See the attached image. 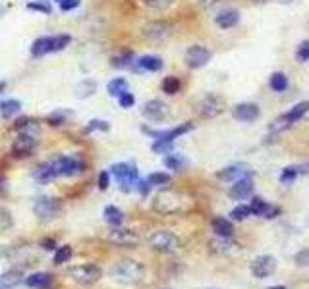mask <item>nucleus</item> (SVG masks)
<instances>
[{"mask_svg": "<svg viewBox=\"0 0 309 289\" xmlns=\"http://www.w3.org/2000/svg\"><path fill=\"white\" fill-rule=\"evenodd\" d=\"M294 260H296V264H298V266H309V249L299 251Z\"/></svg>", "mask_w": 309, "mask_h": 289, "instance_id": "nucleus-50", "label": "nucleus"}, {"mask_svg": "<svg viewBox=\"0 0 309 289\" xmlns=\"http://www.w3.org/2000/svg\"><path fill=\"white\" fill-rule=\"evenodd\" d=\"M307 112H309V102L305 100V102H299V104H296V106L292 108V110L286 114V118L294 124V122H298V120L303 118Z\"/></svg>", "mask_w": 309, "mask_h": 289, "instance_id": "nucleus-34", "label": "nucleus"}, {"mask_svg": "<svg viewBox=\"0 0 309 289\" xmlns=\"http://www.w3.org/2000/svg\"><path fill=\"white\" fill-rule=\"evenodd\" d=\"M83 131H85V133H93V131H111V124H109L107 120L93 118L87 126L83 128Z\"/></svg>", "mask_w": 309, "mask_h": 289, "instance_id": "nucleus-35", "label": "nucleus"}, {"mask_svg": "<svg viewBox=\"0 0 309 289\" xmlns=\"http://www.w3.org/2000/svg\"><path fill=\"white\" fill-rule=\"evenodd\" d=\"M189 206V199L182 193L174 191V189H163L154 195L153 199V208L154 212L163 216L178 214V212H184Z\"/></svg>", "mask_w": 309, "mask_h": 289, "instance_id": "nucleus-2", "label": "nucleus"}, {"mask_svg": "<svg viewBox=\"0 0 309 289\" xmlns=\"http://www.w3.org/2000/svg\"><path fill=\"white\" fill-rule=\"evenodd\" d=\"M141 114L149 122H165L170 116V106L166 102H163V100H159V98H151V100H147L143 104Z\"/></svg>", "mask_w": 309, "mask_h": 289, "instance_id": "nucleus-9", "label": "nucleus"}, {"mask_svg": "<svg viewBox=\"0 0 309 289\" xmlns=\"http://www.w3.org/2000/svg\"><path fill=\"white\" fill-rule=\"evenodd\" d=\"M2 257H4V247L0 245V258H2Z\"/></svg>", "mask_w": 309, "mask_h": 289, "instance_id": "nucleus-57", "label": "nucleus"}, {"mask_svg": "<svg viewBox=\"0 0 309 289\" xmlns=\"http://www.w3.org/2000/svg\"><path fill=\"white\" fill-rule=\"evenodd\" d=\"M33 180L39 183H50L56 180V174H55V168H53V164L50 160L48 162H43V164H39L37 168L33 170Z\"/></svg>", "mask_w": 309, "mask_h": 289, "instance_id": "nucleus-22", "label": "nucleus"}, {"mask_svg": "<svg viewBox=\"0 0 309 289\" xmlns=\"http://www.w3.org/2000/svg\"><path fill=\"white\" fill-rule=\"evenodd\" d=\"M37 149V137L29 135V133H20L14 143H12V154L16 158H25V156H31Z\"/></svg>", "mask_w": 309, "mask_h": 289, "instance_id": "nucleus-10", "label": "nucleus"}, {"mask_svg": "<svg viewBox=\"0 0 309 289\" xmlns=\"http://www.w3.org/2000/svg\"><path fill=\"white\" fill-rule=\"evenodd\" d=\"M298 58L299 62H307L309 60V43H301V46L298 48Z\"/></svg>", "mask_w": 309, "mask_h": 289, "instance_id": "nucleus-51", "label": "nucleus"}, {"mask_svg": "<svg viewBox=\"0 0 309 289\" xmlns=\"http://www.w3.org/2000/svg\"><path fill=\"white\" fill-rule=\"evenodd\" d=\"M27 10L41 12L44 16H50V14H53V6H50L48 2H44V0H33V2L27 4Z\"/></svg>", "mask_w": 309, "mask_h": 289, "instance_id": "nucleus-38", "label": "nucleus"}, {"mask_svg": "<svg viewBox=\"0 0 309 289\" xmlns=\"http://www.w3.org/2000/svg\"><path fill=\"white\" fill-rule=\"evenodd\" d=\"M107 91H109V95L111 96L118 98L120 95H124V93L130 91V85H128V81H126L124 77H114L111 83L107 85Z\"/></svg>", "mask_w": 309, "mask_h": 289, "instance_id": "nucleus-31", "label": "nucleus"}, {"mask_svg": "<svg viewBox=\"0 0 309 289\" xmlns=\"http://www.w3.org/2000/svg\"><path fill=\"white\" fill-rule=\"evenodd\" d=\"M23 281H25L27 287L31 289H48L53 285V276L48 272H35L31 276H27Z\"/></svg>", "mask_w": 309, "mask_h": 289, "instance_id": "nucleus-20", "label": "nucleus"}, {"mask_svg": "<svg viewBox=\"0 0 309 289\" xmlns=\"http://www.w3.org/2000/svg\"><path fill=\"white\" fill-rule=\"evenodd\" d=\"M133 60H135V54L132 50H118L111 58L112 68H132Z\"/></svg>", "mask_w": 309, "mask_h": 289, "instance_id": "nucleus-29", "label": "nucleus"}, {"mask_svg": "<svg viewBox=\"0 0 309 289\" xmlns=\"http://www.w3.org/2000/svg\"><path fill=\"white\" fill-rule=\"evenodd\" d=\"M53 168H55L56 178H72V176H77L85 170V164L83 160H79L77 156H55L53 160Z\"/></svg>", "mask_w": 309, "mask_h": 289, "instance_id": "nucleus-6", "label": "nucleus"}, {"mask_svg": "<svg viewBox=\"0 0 309 289\" xmlns=\"http://www.w3.org/2000/svg\"><path fill=\"white\" fill-rule=\"evenodd\" d=\"M143 4L147 8H153V10H166L174 4V0H143Z\"/></svg>", "mask_w": 309, "mask_h": 289, "instance_id": "nucleus-42", "label": "nucleus"}, {"mask_svg": "<svg viewBox=\"0 0 309 289\" xmlns=\"http://www.w3.org/2000/svg\"><path fill=\"white\" fill-rule=\"evenodd\" d=\"M180 87H182V83H180V79L174 77V75H168V77H165L161 81V89H163V93H166V95H176L178 91H180Z\"/></svg>", "mask_w": 309, "mask_h": 289, "instance_id": "nucleus-32", "label": "nucleus"}, {"mask_svg": "<svg viewBox=\"0 0 309 289\" xmlns=\"http://www.w3.org/2000/svg\"><path fill=\"white\" fill-rule=\"evenodd\" d=\"M184 164H186V160H184L180 154H172V152H168V154L165 156V166L166 168H170V170L180 171L182 168H184Z\"/></svg>", "mask_w": 309, "mask_h": 289, "instance_id": "nucleus-36", "label": "nucleus"}, {"mask_svg": "<svg viewBox=\"0 0 309 289\" xmlns=\"http://www.w3.org/2000/svg\"><path fill=\"white\" fill-rule=\"evenodd\" d=\"M33 212L39 220L43 222H50L64 212V204L60 199L56 197H48V195H43V197H37L33 203Z\"/></svg>", "mask_w": 309, "mask_h": 289, "instance_id": "nucleus-4", "label": "nucleus"}, {"mask_svg": "<svg viewBox=\"0 0 309 289\" xmlns=\"http://www.w3.org/2000/svg\"><path fill=\"white\" fill-rule=\"evenodd\" d=\"M111 174L116 178V182L122 185L124 191H130L132 187H135L137 183V168L135 164H130V162H120V164H114L111 168Z\"/></svg>", "mask_w": 309, "mask_h": 289, "instance_id": "nucleus-8", "label": "nucleus"}, {"mask_svg": "<svg viewBox=\"0 0 309 289\" xmlns=\"http://www.w3.org/2000/svg\"><path fill=\"white\" fill-rule=\"evenodd\" d=\"M58 2H60V0H58Z\"/></svg>", "mask_w": 309, "mask_h": 289, "instance_id": "nucleus-60", "label": "nucleus"}, {"mask_svg": "<svg viewBox=\"0 0 309 289\" xmlns=\"http://www.w3.org/2000/svg\"><path fill=\"white\" fill-rule=\"evenodd\" d=\"M213 232L217 234V237H232L234 236V225H232L230 220H226V218H215L213 222Z\"/></svg>", "mask_w": 309, "mask_h": 289, "instance_id": "nucleus-27", "label": "nucleus"}, {"mask_svg": "<svg viewBox=\"0 0 309 289\" xmlns=\"http://www.w3.org/2000/svg\"><path fill=\"white\" fill-rule=\"evenodd\" d=\"M211 56H213V52H211L207 46H203V44H193V46H189L188 50H186L184 60H186L188 68L199 70V68H203V66L209 62Z\"/></svg>", "mask_w": 309, "mask_h": 289, "instance_id": "nucleus-11", "label": "nucleus"}, {"mask_svg": "<svg viewBox=\"0 0 309 289\" xmlns=\"http://www.w3.org/2000/svg\"><path fill=\"white\" fill-rule=\"evenodd\" d=\"M249 210H251V214L265 216V218H275V216L278 214V208L271 206V204L265 203L263 199H253V203H251V206H249Z\"/></svg>", "mask_w": 309, "mask_h": 289, "instance_id": "nucleus-24", "label": "nucleus"}, {"mask_svg": "<svg viewBox=\"0 0 309 289\" xmlns=\"http://www.w3.org/2000/svg\"><path fill=\"white\" fill-rule=\"evenodd\" d=\"M251 2H269V0H251Z\"/></svg>", "mask_w": 309, "mask_h": 289, "instance_id": "nucleus-58", "label": "nucleus"}, {"mask_svg": "<svg viewBox=\"0 0 309 289\" xmlns=\"http://www.w3.org/2000/svg\"><path fill=\"white\" fill-rule=\"evenodd\" d=\"M118 104L122 108H132L135 104V96H133L132 91H128V93H124V95L118 96Z\"/></svg>", "mask_w": 309, "mask_h": 289, "instance_id": "nucleus-46", "label": "nucleus"}, {"mask_svg": "<svg viewBox=\"0 0 309 289\" xmlns=\"http://www.w3.org/2000/svg\"><path fill=\"white\" fill-rule=\"evenodd\" d=\"M163 58L161 56H154V54H145L141 58L133 60L132 68L135 72H149V74H154V72H161L163 70Z\"/></svg>", "mask_w": 309, "mask_h": 289, "instance_id": "nucleus-16", "label": "nucleus"}, {"mask_svg": "<svg viewBox=\"0 0 309 289\" xmlns=\"http://www.w3.org/2000/svg\"><path fill=\"white\" fill-rule=\"evenodd\" d=\"M249 214H251V210H249L247 204H240V206H236V208L230 212L232 220H245Z\"/></svg>", "mask_w": 309, "mask_h": 289, "instance_id": "nucleus-44", "label": "nucleus"}, {"mask_svg": "<svg viewBox=\"0 0 309 289\" xmlns=\"http://www.w3.org/2000/svg\"><path fill=\"white\" fill-rule=\"evenodd\" d=\"M149 245L157 253L168 255V253H174L180 247V239L172 232H168V229H159V232H154L153 236L149 237Z\"/></svg>", "mask_w": 309, "mask_h": 289, "instance_id": "nucleus-7", "label": "nucleus"}, {"mask_svg": "<svg viewBox=\"0 0 309 289\" xmlns=\"http://www.w3.org/2000/svg\"><path fill=\"white\" fill-rule=\"evenodd\" d=\"M97 185H99L100 191H107L109 185H111V171H107V170L100 171L99 178H97Z\"/></svg>", "mask_w": 309, "mask_h": 289, "instance_id": "nucleus-47", "label": "nucleus"}, {"mask_svg": "<svg viewBox=\"0 0 309 289\" xmlns=\"http://www.w3.org/2000/svg\"><path fill=\"white\" fill-rule=\"evenodd\" d=\"M6 87H8V83H6V81H0V95L6 91Z\"/></svg>", "mask_w": 309, "mask_h": 289, "instance_id": "nucleus-55", "label": "nucleus"}, {"mask_svg": "<svg viewBox=\"0 0 309 289\" xmlns=\"http://www.w3.org/2000/svg\"><path fill=\"white\" fill-rule=\"evenodd\" d=\"M211 245L215 247L219 253H226V255H230V253H234L236 251V243L234 241H230V237H219L217 241H213Z\"/></svg>", "mask_w": 309, "mask_h": 289, "instance_id": "nucleus-33", "label": "nucleus"}, {"mask_svg": "<svg viewBox=\"0 0 309 289\" xmlns=\"http://www.w3.org/2000/svg\"><path fill=\"white\" fill-rule=\"evenodd\" d=\"M215 22H217V25H219L221 29H232L234 25H238V22H240V12L232 10V8L222 10L217 14Z\"/></svg>", "mask_w": 309, "mask_h": 289, "instance_id": "nucleus-21", "label": "nucleus"}, {"mask_svg": "<svg viewBox=\"0 0 309 289\" xmlns=\"http://www.w3.org/2000/svg\"><path fill=\"white\" fill-rule=\"evenodd\" d=\"M147 183L149 185H166V183H170V176L165 171H153L147 176Z\"/></svg>", "mask_w": 309, "mask_h": 289, "instance_id": "nucleus-39", "label": "nucleus"}, {"mask_svg": "<svg viewBox=\"0 0 309 289\" xmlns=\"http://www.w3.org/2000/svg\"><path fill=\"white\" fill-rule=\"evenodd\" d=\"M151 149H153V152H157V154H168V152L172 150V143L163 141V139H154V143L151 145Z\"/></svg>", "mask_w": 309, "mask_h": 289, "instance_id": "nucleus-43", "label": "nucleus"}, {"mask_svg": "<svg viewBox=\"0 0 309 289\" xmlns=\"http://www.w3.org/2000/svg\"><path fill=\"white\" fill-rule=\"evenodd\" d=\"M12 224H14V220H12V214L8 212V210H6V208H0V232L8 229Z\"/></svg>", "mask_w": 309, "mask_h": 289, "instance_id": "nucleus-45", "label": "nucleus"}, {"mask_svg": "<svg viewBox=\"0 0 309 289\" xmlns=\"http://www.w3.org/2000/svg\"><path fill=\"white\" fill-rule=\"evenodd\" d=\"M41 247H44V249H56V243L53 241V239H44V241H41Z\"/></svg>", "mask_w": 309, "mask_h": 289, "instance_id": "nucleus-53", "label": "nucleus"}, {"mask_svg": "<svg viewBox=\"0 0 309 289\" xmlns=\"http://www.w3.org/2000/svg\"><path fill=\"white\" fill-rule=\"evenodd\" d=\"M70 257H72V247L68 245L58 247L55 253V264H64V262L70 260Z\"/></svg>", "mask_w": 309, "mask_h": 289, "instance_id": "nucleus-40", "label": "nucleus"}, {"mask_svg": "<svg viewBox=\"0 0 309 289\" xmlns=\"http://www.w3.org/2000/svg\"><path fill=\"white\" fill-rule=\"evenodd\" d=\"M109 241H111L112 245H118V247H133V245H137L139 236H137V232H133V229L112 227V232L109 234Z\"/></svg>", "mask_w": 309, "mask_h": 289, "instance_id": "nucleus-15", "label": "nucleus"}, {"mask_svg": "<svg viewBox=\"0 0 309 289\" xmlns=\"http://www.w3.org/2000/svg\"><path fill=\"white\" fill-rule=\"evenodd\" d=\"M97 89H99V83L95 81V79H81L76 87H74V95L77 98H89V96H93L97 93Z\"/></svg>", "mask_w": 309, "mask_h": 289, "instance_id": "nucleus-23", "label": "nucleus"}, {"mask_svg": "<svg viewBox=\"0 0 309 289\" xmlns=\"http://www.w3.org/2000/svg\"><path fill=\"white\" fill-rule=\"evenodd\" d=\"M269 289H286V287H282V285H280V287H269Z\"/></svg>", "mask_w": 309, "mask_h": 289, "instance_id": "nucleus-59", "label": "nucleus"}, {"mask_svg": "<svg viewBox=\"0 0 309 289\" xmlns=\"http://www.w3.org/2000/svg\"><path fill=\"white\" fill-rule=\"evenodd\" d=\"M72 43V37L68 33H58V35H44L35 39L31 44V56L41 58L44 54H53L64 50L68 44Z\"/></svg>", "mask_w": 309, "mask_h": 289, "instance_id": "nucleus-3", "label": "nucleus"}, {"mask_svg": "<svg viewBox=\"0 0 309 289\" xmlns=\"http://www.w3.org/2000/svg\"><path fill=\"white\" fill-rule=\"evenodd\" d=\"M22 110V102L18 98H6L0 102V116L6 120H10L12 116H16Z\"/></svg>", "mask_w": 309, "mask_h": 289, "instance_id": "nucleus-28", "label": "nucleus"}, {"mask_svg": "<svg viewBox=\"0 0 309 289\" xmlns=\"http://www.w3.org/2000/svg\"><path fill=\"white\" fill-rule=\"evenodd\" d=\"M135 189L141 193L143 197H147V195H149V191H151V185H149V183H147V180H145V182H137V183H135Z\"/></svg>", "mask_w": 309, "mask_h": 289, "instance_id": "nucleus-52", "label": "nucleus"}, {"mask_svg": "<svg viewBox=\"0 0 309 289\" xmlns=\"http://www.w3.org/2000/svg\"><path fill=\"white\" fill-rule=\"evenodd\" d=\"M70 116H72V112H70V110L56 108L55 112H50V114L44 118V122H46L50 128H62V126L66 124L68 120H70Z\"/></svg>", "mask_w": 309, "mask_h": 289, "instance_id": "nucleus-26", "label": "nucleus"}, {"mask_svg": "<svg viewBox=\"0 0 309 289\" xmlns=\"http://www.w3.org/2000/svg\"><path fill=\"white\" fill-rule=\"evenodd\" d=\"M234 118L240 120V122H255L259 118V106L253 102H242L234 108Z\"/></svg>", "mask_w": 309, "mask_h": 289, "instance_id": "nucleus-19", "label": "nucleus"}, {"mask_svg": "<svg viewBox=\"0 0 309 289\" xmlns=\"http://www.w3.org/2000/svg\"><path fill=\"white\" fill-rule=\"evenodd\" d=\"M0 289H12V287H10V285H6V283L0 279Z\"/></svg>", "mask_w": 309, "mask_h": 289, "instance_id": "nucleus-56", "label": "nucleus"}, {"mask_svg": "<svg viewBox=\"0 0 309 289\" xmlns=\"http://www.w3.org/2000/svg\"><path fill=\"white\" fill-rule=\"evenodd\" d=\"M102 216H105V222H107L109 225H112V227H120L122 222H124V214H122V210L118 208V206H112V204H109V206L105 208Z\"/></svg>", "mask_w": 309, "mask_h": 289, "instance_id": "nucleus-30", "label": "nucleus"}, {"mask_svg": "<svg viewBox=\"0 0 309 289\" xmlns=\"http://www.w3.org/2000/svg\"><path fill=\"white\" fill-rule=\"evenodd\" d=\"M226 108V102L224 98L219 95H207L201 102H199V114L203 118H217L219 114L224 112Z\"/></svg>", "mask_w": 309, "mask_h": 289, "instance_id": "nucleus-12", "label": "nucleus"}, {"mask_svg": "<svg viewBox=\"0 0 309 289\" xmlns=\"http://www.w3.org/2000/svg\"><path fill=\"white\" fill-rule=\"evenodd\" d=\"M251 193H253V180H251V176H245V178L236 180L234 185L230 187V197L236 199V201H245L247 197H251Z\"/></svg>", "mask_w": 309, "mask_h": 289, "instance_id": "nucleus-17", "label": "nucleus"}, {"mask_svg": "<svg viewBox=\"0 0 309 289\" xmlns=\"http://www.w3.org/2000/svg\"><path fill=\"white\" fill-rule=\"evenodd\" d=\"M271 89L275 91V93H282V91H286L288 89V79L284 74H273L271 77Z\"/></svg>", "mask_w": 309, "mask_h": 289, "instance_id": "nucleus-37", "label": "nucleus"}, {"mask_svg": "<svg viewBox=\"0 0 309 289\" xmlns=\"http://www.w3.org/2000/svg\"><path fill=\"white\" fill-rule=\"evenodd\" d=\"M275 270H276V260H275V257H271V255L257 257V258H253V262H251V274L259 279L269 278L271 274H275Z\"/></svg>", "mask_w": 309, "mask_h": 289, "instance_id": "nucleus-14", "label": "nucleus"}, {"mask_svg": "<svg viewBox=\"0 0 309 289\" xmlns=\"http://www.w3.org/2000/svg\"><path fill=\"white\" fill-rule=\"evenodd\" d=\"M172 35V25L166 22H149L143 27V37L153 43H163Z\"/></svg>", "mask_w": 309, "mask_h": 289, "instance_id": "nucleus-13", "label": "nucleus"}, {"mask_svg": "<svg viewBox=\"0 0 309 289\" xmlns=\"http://www.w3.org/2000/svg\"><path fill=\"white\" fill-rule=\"evenodd\" d=\"M68 276L72 281H76L77 285H83V287H89L93 283H97L102 276V270L95 264H79V266H74L68 270Z\"/></svg>", "mask_w": 309, "mask_h": 289, "instance_id": "nucleus-5", "label": "nucleus"}, {"mask_svg": "<svg viewBox=\"0 0 309 289\" xmlns=\"http://www.w3.org/2000/svg\"><path fill=\"white\" fill-rule=\"evenodd\" d=\"M217 2H219V0H201L203 6H213V4H217Z\"/></svg>", "mask_w": 309, "mask_h": 289, "instance_id": "nucleus-54", "label": "nucleus"}, {"mask_svg": "<svg viewBox=\"0 0 309 289\" xmlns=\"http://www.w3.org/2000/svg\"><path fill=\"white\" fill-rule=\"evenodd\" d=\"M245 176H251L249 166H245V164H232V166L222 168V170L217 174V178L222 180V182H236V180L245 178Z\"/></svg>", "mask_w": 309, "mask_h": 289, "instance_id": "nucleus-18", "label": "nucleus"}, {"mask_svg": "<svg viewBox=\"0 0 309 289\" xmlns=\"http://www.w3.org/2000/svg\"><path fill=\"white\" fill-rule=\"evenodd\" d=\"M298 168H286V170L282 171V176H280V180L284 183H292L296 180V176H298Z\"/></svg>", "mask_w": 309, "mask_h": 289, "instance_id": "nucleus-49", "label": "nucleus"}, {"mask_svg": "<svg viewBox=\"0 0 309 289\" xmlns=\"http://www.w3.org/2000/svg\"><path fill=\"white\" fill-rule=\"evenodd\" d=\"M12 129L18 131V133H29V135H35L37 129H39V124H37V120L29 118V116H22V118H18L16 122H14Z\"/></svg>", "mask_w": 309, "mask_h": 289, "instance_id": "nucleus-25", "label": "nucleus"}, {"mask_svg": "<svg viewBox=\"0 0 309 289\" xmlns=\"http://www.w3.org/2000/svg\"><path fill=\"white\" fill-rule=\"evenodd\" d=\"M58 4H60V10L62 12H72L81 4V0H60Z\"/></svg>", "mask_w": 309, "mask_h": 289, "instance_id": "nucleus-48", "label": "nucleus"}, {"mask_svg": "<svg viewBox=\"0 0 309 289\" xmlns=\"http://www.w3.org/2000/svg\"><path fill=\"white\" fill-rule=\"evenodd\" d=\"M111 278L122 285H139L145 278V266L137 260L124 258L114 262L111 268Z\"/></svg>", "mask_w": 309, "mask_h": 289, "instance_id": "nucleus-1", "label": "nucleus"}, {"mask_svg": "<svg viewBox=\"0 0 309 289\" xmlns=\"http://www.w3.org/2000/svg\"><path fill=\"white\" fill-rule=\"evenodd\" d=\"M292 126V122L286 118V114L284 116H280L278 120H275L273 124H271V133H282V131H286L288 128Z\"/></svg>", "mask_w": 309, "mask_h": 289, "instance_id": "nucleus-41", "label": "nucleus"}]
</instances>
